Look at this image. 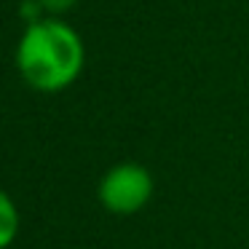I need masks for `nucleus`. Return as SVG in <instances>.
<instances>
[{"label": "nucleus", "mask_w": 249, "mask_h": 249, "mask_svg": "<svg viewBox=\"0 0 249 249\" xmlns=\"http://www.w3.org/2000/svg\"><path fill=\"white\" fill-rule=\"evenodd\" d=\"M38 6L46 8V11H51V14H62V11L75 6V0H38Z\"/></svg>", "instance_id": "20e7f679"}, {"label": "nucleus", "mask_w": 249, "mask_h": 249, "mask_svg": "<svg viewBox=\"0 0 249 249\" xmlns=\"http://www.w3.org/2000/svg\"><path fill=\"white\" fill-rule=\"evenodd\" d=\"M153 177L140 163H118L102 177L99 201L113 214H134L150 201Z\"/></svg>", "instance_id": "f03ea898"}, {"label": "nucleus", "mask_w": 249, "mask_h": 249, "mask_svg": "<svg viewBox=\"0 0 249 249\" xmlns=\"http://www.w3.org/2000/svg\"><path fill=\"white\" fill-rule=\"evenodd\" d=\"M17 231H19V212L14 206V201L8 198V193L0 190V249H6L17 238Z\"/></svg>", "instance_id": "7ed1b4c3"}, {"label": "nucleus", "mask_w": 249, "mask_h": 249, "mask_svg": "<svg viewBox=\"0 0 249 249\" xmlns=\"http://www.w3.org/2000/svg\"><path fill=\"white\" fill-rule=\"evenodd\" d=\"M83 40L70 24L35 19L17 46V67L38 91H62L83 70Z\"/></svg>", "instance_id": "f257e3e1"}]
</instances>
